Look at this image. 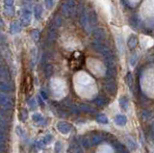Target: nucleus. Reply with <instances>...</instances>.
Segmentation results:
<instances>
[{"label":"nucleus","mask_w":154,"mask_h":153,"mask_svg":"<svg viewBox=\"0 0 154 153\" xmlns=\"http://www.w3.org/2000/svg\"><path fill=\"white\" fill-rule=\"evenodd\" d=\"M129 21H130V24L132 25V26H134V27L137 26V25H138V23H139V21H140L138 15H134V16H131Z\"/></svg>","instance_id":"nucleus-6"},{"label":"nucleus","mask_w":154,"mask_h":153,"mask_svg":"<svg viewBox=\"0 0 154 153\" xmlns=\"http://www.w3.org/2000/svg\"><path fill=\"white\" fill-rule=\"evenodd\" d=\"M34 13H35V16L37 18H40L42 16V14H43V7L40 5H37L34 9Z\"/></svg>","instance_id":"nucleus-5"},{"label":"nucleus","mask_w":154,"mask_h":153,"mask_svg":"<svg viewBox=\"0 0 154 153\" xmlns=\"http://www.w3.org/2000/svg\"><path fill=\"white\" fill-rule=\"evenodd\" d=\"M62 23V18L60 17V16H55V18H54V24L56 26H60Z\"/></svg>","instance_id":"nucleus-10"},{"label":"nucleus","mask_w":154,"mask_h":153,"mask_svg":"<svg viewBox=\"0 0 154 153\" xmlns=\"http://www.w3.org/2000/svg\"><path fill=\"white\" fill-rule=\"evenodd\" d=\"M136 43H137V39H136V37L135 36H131L130 39H129V41H128L129 46H130V47H134V46L136 45Z\"/></svg>","instance_id":"nucleus-9"},{"label":"nucleus","mask_w":154,"mask_h":153,"mask_svg":"<svg viewBox=\"0 0 154 153\" xmlns=\"http://www.w3.org/2000/svg\"><path fill=\"white\" fill-rule=\"evenodd\" d=\"M61 12L65 16H70L74 14V12L71 10V9L67 5L66 3H63L61 6Z\"/></svg>","instance_id":"nucleus-4"},{"label":"nucleus","mask_w":154,"mask_h":153,"mask_svg":"<svg viewBox=\"0 0 154 153\" xmlns=\"http://www.w3.org/2000/svg\"><path fill=\"white\" fill-rule=\"evenodd\" d=\"M4 14H5L6 16H13L15 15V11H13V9L12 6H6L5 9H4Z\"/></svg>","instance_id":"nucleus-7"},{"label":"nucleus","mask_w":154,"mask_h":153,"mask_svg":"<svg viewBox=\"0 0 154 153\" xmlns=\"http://www.w3.org/2000/svg\"><path fill=\"white\" fill-rule=\"evenodd\" d=\"M87 16H88V23H89V26L93 27L96 24V21H97V16L96 12L93 10H90L89 13H87Z\"/></svg>","instance_id":"nucleus-2"},{"label":"nucleus","mask_w":154,"mask_h":153,"mask_svg":"<svg viewBox=\"0 0 154 153\" xmlns=\"http://www.w3.org/2000/svg\"><path fill=\"white\" fill-rule=\"evenodd\" d=\"M4 25V23H3V20H1V18H0V27L1 26H3Z\"/></svg>","instance_id":"nucleus-13"},{"label":"nucleus","mask_w":154,"mask_h":153,"mask_svg":"<svg viewBox=\"0 0 154 153\" xmlns=\"http://www.w3.org/2000/svg\"><path fill=\"white\" fill-rule=\"evenodd\" d=\"M45 4H46L47 8H52L53 6V0H45Z\"/></svg>","instance_id":"nucleus-11"},{"label":"nucleus","mask_w":154,"mask_h":153,"mask_svg":"<svg viewBox=\"0 0 154 153\" xmlns=\"http://www.w3.org/2000/svg\"><path fill=\"white\" fill-rule=\"evenodd\" d=\"M12 32H19L20 30V24L17 21H13L11 25Z\"/></svg>","instance_id":"nucleus-8"},{"label":"nucleus","mask_w":154,"mask_h":153,"mask_svg":"<svg viewBox=\"0 0 154 153\" xmlns=\"http://www.w3.org/2000/svg\"><path fill=\"white\" fill-rule=\"evenodd\" d=\"M20 18H21L22 23H23V25H28L31 21V13L28 10H25L24 9V10L22 11Z\"/></svg>","instance_id":"nucleus-3"},{"label":"nucleus","mask_w":154,"mask_h":153,"mask_svg":"<svg viewBox=\"0 0 154 153\" xmlns=\"http://www.w3.org/2000/svg\"><path fill=\"white\" fill-rule=\"evenodd\" d=\"M85 63V56L80 51H75L70 58V68L72 70H78L83 67Z\"/></svg>","instance_id":"nucleus-1"},{"label":"nucleus","mask_w":154,"mask_h":153,"mask_svg":"<svg viewBox=\"0 0 154 153\" xmlns=\"http://www.w3.org/2000/svg\"><path fill=\"white\" fill-rule=\"evenodd\" d=\"M4 3L6 6H12L13 4V0H4Z\"/></svg>","instance_id":"nucleus-12"}]
</instances>
